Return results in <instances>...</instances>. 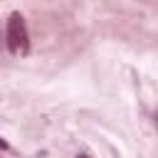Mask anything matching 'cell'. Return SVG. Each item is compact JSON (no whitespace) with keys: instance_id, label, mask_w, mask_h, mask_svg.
<instances>
[{"instance_id":"3957f363","label":"cell","mask_w":158,"mask_h":158,"mask_svg":"<svg viewBox=\"0 0 158 158\" xmlns=\"http://www.w3.org/2000/svg\"><path fill=\"white\" fill-rule=\"evenodd\" d=\"M79 158H89V156H79Z\"/></svg>"},{"instance_id":"6da1fadb","label":"cell","mask_w":158,"mask_h":158,"mask_svg":"<svg viewBox=\"0 0 158 158\" xmlns=\"http://www.w3.org/2000/svg\"><path fill=\"white\" fill-rule=\"evenodd\" d=\"M5 40H7V49L12 54H27L30 49V35H27V25L22 20L20 12H12L7 20V30H5Z\"/></svg>"},{"instance_id":"7a4b0ae2","label":"cell","mask_w":158,"mask_h":158,"mask_svg":"<svg viewBox=\"0 0 158 158\" xmlns=\"http://www.w3.org/2000/svg\"><path fill=\"white\" fill-rule=\"evenodd\" d=\"M7 148H10V143H7L5 138H0V151H7Z\"/></svg>"}]
</instances>
